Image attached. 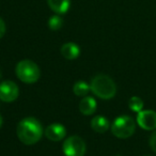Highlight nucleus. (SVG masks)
Segmentation results:
<instances>
[{
	"instance_id": "f257e3e1",
	"label": "nucleus",
	"mask_w": 156,
	"mask_h": 156,
	"mask_svg": "<svg viewBox=\"0 0 156 156\" xmlns=\"http://www.w3.org/2000/svg\"><path fill=\"white\" fill-rule=\"evenodd\" d=\"M16 134L20 141L26 145L39 142L43 135V126L35 118L28 117L23 119L16 127Z\"/></svg>"
},
{
	"instance_id": "f03ea898",
	"label": "nucleus",
	"mask_w": 156,
	"mask_h": 156,
	"mask_svg": "<svg viewBox=\"0 0 156 156\" xmlns=\"http://www.w3.org/2000/svg\"><path fill=\"white\" fill-rule=\"evenodd\" d=\"M90 89L98 98L102 100H110L117 93V86L115 81L107 75H96L91 80Z\"/></svg>"
},
{
	"instance_id": "7ed1b4c3",
	"label": "nucleus",
	"mask_w": 156,
	"mask_h": 156,
	"mask_svg": "<svg viewBox=\"0 0 156 156\" xmlns=\"http://www.w3.org/2000/svg\"><path fill=\"white\" fill-rule=\"evenodd\" d=\"M16 76L20 80L26 83H34L40 79L41 71L37 63L31 60H22L15 67Z\"/></svg>"
},
{
	"instance_id": "20e7f679",
	"label": "nucleus",
	"mask_w": 156,
	"mask_h": 156,
	"mask_svg": "<svg viewBox=\"0 0 156 156\" xmlns=\"http://www.w3.org/2000/svg\"><path fill=\"white\" fill-rule=\"evenodd\" d=\"M136 130V123L129 115H120L111 124V133L120 139L129 138Z\"/></svg>"
},
{
	"instance_id": "39448f33",
	"label": "nucleus",
	"mask_w": 156,
	"mask_h": 156,
	"mask_svg": "<svg viewBox=\"0 0 156 156\" xmlns=\"http://www.w3.org/2000/svg\"><path fill=\"white\" fill-rule=\"evenodd\" d=\"M62 149L65 156H83L86 153V142L79 136H71L63 142Z\"/></svg>"
},
{
	"instance_id": "423d86ee",
	"label": "nucleus",
	"mask_w": 156,
	"mask_h": 156,
	"mask_svg": "<svg viewBox=\"0 0 156 156\" xmlns=\"http://www.w3.org/2000/svg\"><path fill=\"white\" fill-rule=\"evenodd\" d=\"M18 87L11 80H5L0 83V100L5 103L14 102L18 98Z\"/></svg>"
},
{
	"instance_id": "0eeeda50",
	"label": "nucleus",
	"mask_w": 156,
	"mask_h": 156,
	"mask_svg": "<svg viewBox=\"0 0 156 156\" xmlns=\"http://www.w3.org/2000/svg\"><path fill=\"white\" fill-rule=\"evenodd\" d=\"M137 123L145 130L156 129V112L153 110H141L137 115Z\"/></svg>"
},
{
	"instance_id": "6e6552de",
	"label": "nucleus",
	"mask_w": 156,
	"mask_h": 156,
	"mask_svg": "<svg viewBox=\"0 0 156 156\" xmlns=\"http://www.w3.org/2000/svg\"><path fill=\"white\" fill-rule=\"evenodd\" d=\"M45 136L51 141H60L66 136V128L60 123L50 124L46 127Z\"/></svg>"
},
{
	"instance_id": "1a4fd4ad",
	"label": "nucleus",
	"mask_w": 156,
	"mask_h": 156,
	"mask_svg": "<svg viewBox=\"0 0 156 156\" xmlns=\"http://www.w3.org/2000/svg\"><path fill=\"white\" fill-rule=\"evenodd\" d=\"M61 55L67 60H74V59L78 58L79 55H80V48H79V46L77 44L69 42V43H65L62 45Z\"/></svg>"
},
{
	"instance_id": "9d476101",
	"label": "nucleus",
	"mask_w": 156,
	"mask_h": 156,
	"mask_svg": "<svg viewBox=\"0 0 156 156\" xmlns=\"http://www.w3.org/2000/svg\"><path fill=\"white\" fill-rule=\"evenodd\" d=\"M47 5L56 14L62 15L69 11L71 7V0H47Z\"/></svg>"
},
{
	"instance_id": "9b49d317",
	"label": "nucleus",
	"mask_w": 156,
	"mask_h": 156,
	"mask_svg": "<svg viewBox=\"0 0 156 156\" xmlns=\"http://www.w3.org/2000/svg\"><path fill=\"white\" fill-rule=\"evenodd\" d=\"M96 101L91 96H86L79 103V110L83 115H91L96 111Z\"/></svg>"
},
{
	"instance_id": "f8f14e48",
	"label": "nucleus",
	"mask_w": 156,
	"mask_h": 156,
	"mask_svg": "<svg viewBox=\"0 0 156 156\" xmlns=\"http://www.w3.org/2000/svg\"><path fill=\"white\" fill-rule=\"evenodd\" d=\"M91 127L94 132L96 133H103L107 132L110 127V124H109V121L107 118L103 117V115H96L92 119L91 121Z\"/></svg>"
},
{
	"instance_id": "ddd939ff",
	"label": "nucleus",
	"mask_w": 156,
	"mask_h": 156,
	"mask_svg": "<svg viewBox=\"0 0 156 156\" xmlns=\"http://www.w3.org/2000/svg\"><path fill=\"white\" fill-rule=\"evenodd\" d=\"M90 90H91L90 89V86L83 80H79V81H77V83H75V85H74V87H73L74 94H76L77 96H81V98L87 95Z\"/></svg>"
},
{
	"instance_id": "4468645a",
	"label": "nucleus",
	"mask_w": 156,
	"mask_h": 156,
	"mask_svg": "<svg viewBox=\"0 0 156 156\" xmlns=\"http://www.w3.org/2000/svg\"><path fill=\"white\" fill-rule=\"evenodd\" d=\"M62 26H63V20L59 14L50 16L49 20H48V27H49V29H51V30L57 31L62 28Z\"/></svg>"
},
{
	"instance_id": "2eb2a0df",
	"label": "nucleus",
	"mask_w": 156,
	"mask_h": 156,
	"mask_svg": "<svg viewBox=\"0 0 156 156\" xmlns=\"http://www.w3.org/2000/svg\"><path fill=\"white\" fill-rule=\"evenodd\" d=\"M128 106H129L130 110L135 111V112H140L143 108V101L138 96H133L128 101Z\"/></svg>"
},
{
	"instance_id": "dca6fc26",
	"label": "nucleus",
	"mask_w": 156,
	"mask_h": 156,
	"mask_svg": "<svg viewBox=\"0 0 156 156\" xmlns=\"http://www.w3.org/2000/svg\"><path fill=\"white\" fill-rule=\"evenodd\" d=\"M149 143H150V147H151L152 151L156 153V130L154 133H152L151 137H150Z\"/></svg>"
},
{
	"instance_id": "f3484780",
	"label": "nucleus",
	"mask_w": 156,
	"mask_h": 156,
	"mask_svg": "<svg viewBox=\"0 0 156 156\" xmlns=\"http://www.w3.org/2000/svg\"><path fill=\"white\" fill-rule=\"evenodd\" d=\"M5 22H3V20L2 18H0V39L5 35Z\"/></svg>"
},
{
	"instance_id": "a211bd4d",
	"label": "nucleus",
	"mask_w": 156,
	"mask_h": 156,
	"mask_svg": "<svg viewBox=\"0 0 156 156\" xmlns=\"http://www.w3.org/2000/svg\"><path fill=\"white\" fill-rule=\"evenodd\" d=\"M2 123H3V120H2V117L0 115V127L2 126Z\"/></svg>"
},
{
	"instance_id": "6ab92c4d",
	"label": "nucleus",
	"mask_w": 156,
	"mask_h": 156,
	"mask_svg": "<svg viewBox=\"0 0 156 156\" xmlns=\"http://www.w3.org/2000/svg\"><path fill=\"white\" fill-rule=\"evenodd\" d=\"M0 77H1V74H0Z\"/></svg>"
},
{
	"instance_id": "aec40b11",
	"label": "nucleus",
	"mask_w": 156,
	"mask_h": 156,
	"mask_svg": "<svg viewBox=\"0 0 156 156\" xmlns=\"http://www.w3.org/2000/svg\"><path fill=\"white\" fill-rule=\"evenodd\" d=\"M118 156H120V155H118Z\"/></svg>"
}]
</instances>
